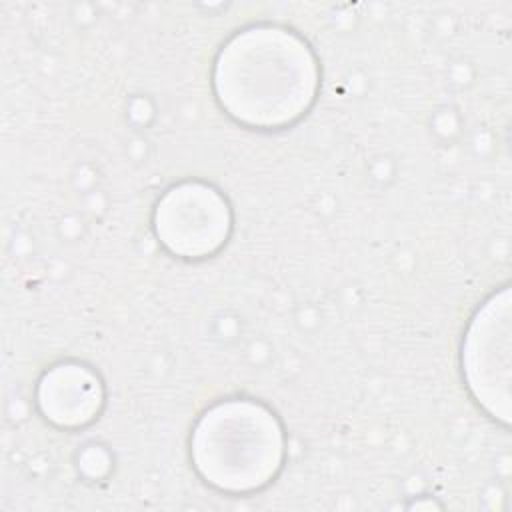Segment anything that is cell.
Returning <instances> with one entry per match:
<instances>
[{"mask_svg":"<svg viewBox=\"0 0 512 512\" xmlns=\"http://www.w3.org/2000/svg\"><path fill=\"white\" fill-rule=\"evenodd\" d=\"M220 108L254 130H282L312 108L320 88L308 42L278 24L236 30L218 50L212 72Z\"/></svg>","mask_w":512,"mask_h":512,"instance_id":"6da1fadb","label":"cell"},{"mask_svg":"<svg viewBox=\"0 0 512 512\" xmlns=\"http://www.w3.org/2000/svg\"><path fill=\"white\" fill-rule=\"evenodd\" d=\"M190 458L218 492L246 496L266 488L284 464V432L276 414L252 398H228L196 422Z\"/></svg>","mask_w":512,"mask_h":512,"instance_id":"7a4b0ae2","label":"cell"},{"mask_svg":"<svg viewBox=\"0 0 512 512\" xmlns=\"http://www.w3.org/2000/svg\"><path fill=\"white\" fill-rule=\"evenodd\" d=\"M462 376L482 410L510 420V292L492 294L470 318L462 340Z\"/></svg>","mask_w":512,"mask_h":512,"instance_id":"3957f363","label":"cell"},{"mask_svg":"<svg viewBox=\"0 0 512 512\" xmlns=\"http://www.w3.org/2000/svg\"><path fill=\"white\" fill-rule=\"evenodd\" d=\"M232 230L228 200L214 186L188 180L168 188L154 208V234L174 256L202 260L216 254Z\"/></svg>","mask_w":512,"mask_h":512,"instance_id":"277c9868","label":"cell"},{"mask_svg":"<svg viewBox=\"0 0 512 512\" xmlns=\"http://www.w3.org/2000/svg\"><path fill=\"white\" fill-rule=\"evenodd\" d=\"M104 390L98 374L78 362H62L44 372L38 382V406L48 422L74 430L98 418Z\"/></svg>","mask_w":512,"mask_h":512,"instance_id":"5b68a950","label":"cell"}]
</instances>
